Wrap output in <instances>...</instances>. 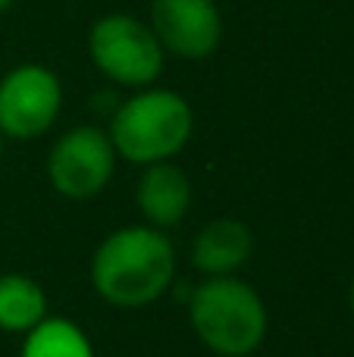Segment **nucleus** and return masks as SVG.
I'll use <instances>...</instances> for the list:
<instances>
[{"label":"nucleus","mask_w":354,"mask_h":357,"mask_svg":"<svg viewBox=\"0 0 354 357\" xmlns=\"http://www.w3.org/2000/svg\"><path fill=\"white\" fill-rule=\"evenodd\" d=\"M176 245L167 232L138 222L110 232L91 257V289L107 304L141 310L176 285Z\"/></svg>","instance_id":"f257e3e1"},{"label":"nucleus","mask_w":354,"mask_h":357,"mask_svg":"<svg viewBox=\"0 0 354 357\" xmlns=\"http://www.w3.org/2000/svg\"><path fill=\"white\" fill-rule=\"evenodd\" d=\"M194 132V110L179 91L160 85H148L119 100L107 123L113 148L119 160L135 167L173 160L185 151Z\"/></svg>","instance_id":"f03ea898"},{"label":"nucleus","mask_w":354,"mask_h":357,"mask_svg":"<svg viewBox=\"0 0 354 357\" xmlns=\"http://www.w3.org/2000/svg\"><path fill=\"white\" fill-rule=\"evenodd\" d=\"M188 323L198 342L220 357H248L270 329L267 304L242 276H204L188 295Z\"/></svg>","instance_id":"7ed1b4c3"},{"label":"nucleus","mask_w":354,"mask_h":357,"mask_svg":"<svg viewBox=\"0 0 354 357\" xmlns=\"http://www.w3.org/2000/svg\"><path fill=\"white\" fill-rule=\"evenodd\" d=\"M88 56L110 85L129 91L157 85L167 63V50L154 29L132 13H107L94 19L88 31Z\"/></svg>","instance_id":"20e7f679"},{"label":"nucleus","mask_w":354,"mask_h":357,"mask_svg":"<svg viewBox=\"0 0 354 357\" xmlns=\"http://www.w3.org/2000/svg\"><path fill=\"white\" fill-rule=\"evenodd\" d=\"M116 148L100 126H72L47 154V182L66 201H91L116 173Z\"/></svg>","instance_id":"39448f33"},{"label":"nucleus","mask_w":354,"mask_h":357,"mask_svg":"<svg viewBox=\"0 0 354 357\" xmlns=\"http://www.w3.org/2000/svg\"><path fill=\"white\" fill-rule=\"evenodd\" d=\"M63 110V82L44 63H19L0 79V132L31 142L54 129Z\"/></svg>","instance_id":"423d86ee"},{"label":"nucleus","mask_w":354,"mask_h":357,"mask_svg":"<svg viewBox=\"0 0 354 357\" xmlns=\"http://www.w3.org/2000/svg\"><path fill=\"white\" fill-rule=\"evenodd\" d=\"M157 41L179 60H207L223 41V13L217 0H151Z\"/></svg>","instance_id":"0eeeda50"},{"label":"nucleus","mask_w":354,"mask_h":357,"mask_svg":"<svg viewBox=\"0 0 354 357\" xmlns=\"http://www.w3.org/2000/svg\"><path fill=\"white\" fill-rule=\"evenodd\" d=\"M138 213L148 226L169 232L176 229L192 210V178L173 160L141 167V178L135 188Z\"/></svg>","instance_id":"6e6552de"},{"label":"nucleus","mask_w":354,"mask_h":357,"mask_svg":"<svg viewBox=\"0 0 354 357\" xmlns=\"http://www.w3.org/2000/svg\"><path fill=\"white\" fill-rule=\"evenodd\" d=\"M254 254V232L236 216L210 220L192 238V266L204 276H238Z\"/></svg>","instance_id":"1a4fd4ad"},{"label":"nucleus","mask_w":354,"mask_h":357,"mask_svg":"<svg viewBox=\"0 0 354 357\" xmlns=\"http://www.w3.org/2000/svg\"><path fill=\"white\" fill-rule=\"evenodd\" d=\"M47 317V291L25 273H0V333L25 335Z\"/></svg>","instance_id":"9d476101"},{"label":"nucleus","mask_w":354,"mask_h":357,"mask_svg":"<svg viewBox=\"0 0 354 357\" xmlns=\"http://www.w3.org/2000/svg\"><path fill=\"white\" fill-rule=\"evenodd\" d=\"M19 357H98L88 333L66 317H44L29 329L19 348Z\"/></svg>","instance_id":"9b49d317"},{"label":"nucleus","mask_w":354,"mask_h":357,"mask_svg":"<svg viewBox=\"0 0 354 357\" xmlns=\"http://www.w3.org/2000/svg\"><path fill=\"white\" fill-rule=\"evenodd\" d=\"M119 100H123V98H119L116 91H98V94H94V100H91V107L98 113H107V119H110L113 110L119 107Z\"/></svg>","instance_id":"f8f14e48"},{"label":"nucleus","mask_w":354,"mask_h":357,"mask_svg":"<svg viewBox=\"0 0 354 357\" xmlns=\"http://www.w3.org/2000/svg\"><path fill=\"white\" fill-rule=\"evenodd\" d=\"M348 307H351V314H354V279H351V289H348Z\"/></svg>","instance_id":"ddd939ff"},{"label":"nucleus","mask_w":354,"mask_h":357,"mask_svg":"<svg viewBox=\"0 0 354 357\" xmlns=\"http://www.w3.org/2000/svg\"><path fill=\"white\" fill-rule=\"evenodd\" d=\"M13 3H16V0H0V13H6V10H10V6Z\"/></svg>","instance_id":"4468645a"},{"label":"nucleus","mask_w":354,"mask_h":357,"mask_svg":"<svg viewBox=\"0 0 354 357\" xmlns=\"http://www.w3.org/2000/svg\"><path fill=\"white\" fill-rule=\"evenodd\" d=\"M3 148H6V138H3V132H0V160H3Z\"/></svg>","instance_id":"2eb2a0df"}]
</instances>
